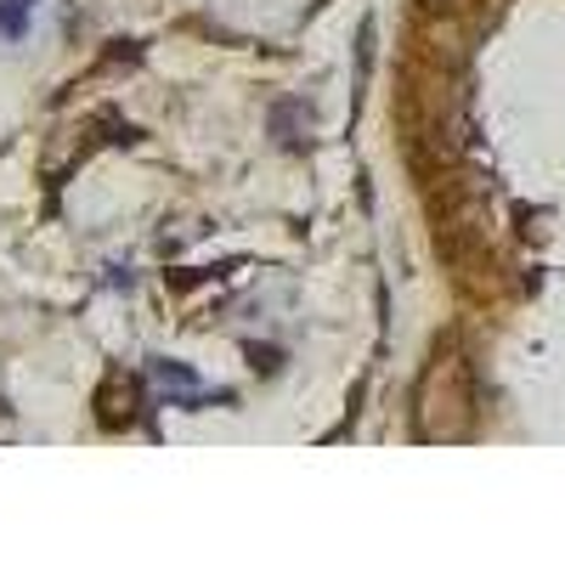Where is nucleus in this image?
I'll return each instance as SVG.
<instances>
[{
	"label": "nucleus",
	"instance_id": "nucleus-1",
	"mask_svg": "<svg viewBox=\"0 0 565 565\" xmlns=\"http://www.w3.org/2000/svg\"><path fill=\"white\" fill-rule=\"evenodd\" d=\"M469 362L463 356H441L436 351V362L424 367V380H418V402H413V413H418V441H458V436H469Z\"/></svg>",
	"mask_w": 565,
	"mask_h": 565
},
{
	"label": "nucleus",
	"instance_id": "nucleus-2",
	"mask_svg": "<svg viewBox=\"0 0 565 565\" xmlns=\"http://www.w3.org/2000/svg\"><path fill=\"white\" fill-rule=\"evenodd\" d=\"M23 7H29V0H7V7H0V34H18L23 29Z\"/></svg>",
	"mask_w": 565,
	"mask_h": 565
},
{
	"label": "nucleus",
	"instance_id": "nucleus-3",
	"mask_svg": "<svg viewBox=\"0 0 565 565\" xmlns=\"http://www.w3.org/2000/svg\"><path fill=\"white\" fill-rule=\"evenodd\" d=\"M249 356H255V367H266V373H271V367H277V351H260V345H255V351H249Z\"/></svg>",
	"mask_w": 565,
	"mask_h": 565
}]
</instances>
